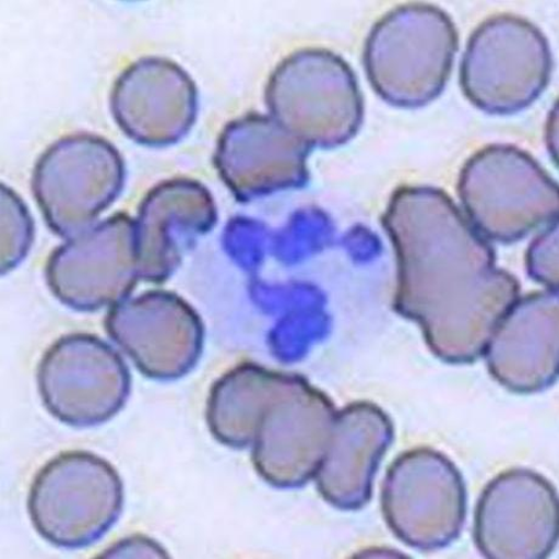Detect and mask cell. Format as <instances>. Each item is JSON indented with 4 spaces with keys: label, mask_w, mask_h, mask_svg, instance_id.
Returning a JSON list of instances; mask_svg holds the SVG:
<instances>
[{
    "label": "cell",
    "mask_w": 559,
    "mask_h": 559,
    "mask_svg": "<svg viewBox=\"0 0 559 559\" xmlns=\"http://www.w3.org/2000/svg\"><path fill=\"white\" fill-rule=\"evenodd\" d=\"M459 37L442 10L412 5L385 16L367 52L370 79L385 98L405 106L433 100L453 69Z\"/></svg>",
    "instance_id": "5b68a950"
},
{
    "label": "cell",
    "mask_w": 559,
    "mask_h": 559,
    "mask_svg": "<svg viewBox=\"0 0 559 559\" xmlns=\"http://www.w3.org/2000/svg\"><path fill=\"white\" fill-rule=\"evenodd\" d=\"M122 181V160L109 146L95 157L80 156L76 163H67L50 150L36 168L34 191L49 227L63 238H74L110 206Z\"/></svg>",
    "instance_id": "5bb4252c"
},
{
    "label": "cell",
    "mask_w": 559,
    "mask_h": 559,
    "mask_svg": "<svg viewBox=\"0 0 559 559\" xmlns=\"http://www.w3.org/2000/svg\"><path fill=\"white\" fill-rule=\"evenodd\" d=\"M38 391L62 424L93 427L120 413L131 393V372L111 344L91 333H71L41 357Z\"/></svg>",
    "instance_id": "52a82bcc"
},
{
    "label": "cell",
    "mask_w": 559,
    "mask_h": 559,
    "mask_svg": "<svg viewBox=\"0 0 559 559\" xmlns=\"http://www.w3.org/2000/svg\"><path fill=\"white\" fill-rule=\"evenodd\" d=\"M558 308L555 289L515 300L483 354L493 379L520 393L554 383L559 360Z\"/></svg>",
    "instance_id": "4fadbf2b"
},
{
    "label": "cell",
    "mask_w": 559,
    "mask_h": 559,
    "mask_svg": "<svg viewBox=\"0 0 559 559\" xmlns=\"http://www.w3.org/2000/svg\"><path fill=\"white\" fill-rule=\"evenodd\" d=\"M336 418L324 394L297 376L273 372L253 427L258 475L277 488H296L316 478Z\"/></svg>",
    "instance_id": "277c9868"
},
{
    "label": "cell",
    "mask_w": 559,
    "mask_h": 559,
    "mask_svg": "<svg viewBox=\"0 0 559 559\" xmlns=\"http://www.w3.org/2000/svg\"><path fill=\"white\" fill-rule=\"evenodd\" d=\"M3 188L2 212V269L3 273L23 260L31 245V219L13 191Z\"/></svg>",
    "instance_id": "2e32d148"
},
{
    "label": "cell",
    "mask_w": 559,
    "mask_h": 559,
    "mask_svg": "<svg viewBox=\"0 0 559 559\" xmlns=\"http://www.w3.org/2000/svg\"><path fill=\"white\" fill-rule=\"evenodd\" d=\"M551 70V51L540 29L524 19L501 15L472 35L462 60L461 84L479 109L512 114L534 103Z\"/></svg>",
    "instance_id": "8992f818"
},
{
    "label": "cell",
    "mask_w": 559,
    "mask_h": 559,
    "mask_svg": "<svg viewBox=\"0 0 559 559\" xmlns=\"http://www.w3.org/2000/svg\"><path fill=\"white\" fill-rule=\"evenodd\" d=\"M140 277L136 228L117 214L74 236L50 257L47 283L60 302L79 311H96L122 302Z\"/></svg>",
    "instance_id": "9c48e42d"
},
{
    "label": "cell",
    "mask_w": 559,
    "mask_h": 559,
    "mask_svg": "<svg viewBox=\"0 0 559 559\" xmlns=\"http://www.w3.org/2000/svg\"><path fill=\"white\" fill-rule=\"evenodd\" d=\"M282 83L283 120L304 143H340L356 131L360 94L338 58L322 51L298 53L285 64Z\"/></svg>",
    "instance_id": "7c38bea8"
},
{
    "label": "cell",
    "mask_w": 559,
    "mask_h": 559,
    "mask_svg": "<svg viewBox=\"0 0 559 559\" xmlns=\"http://www.w3.org/2000/svg\"><path fill=\"white\" fill-rule=\"evenodd\" d=\"M530 272L550 289H558V224L548 229L532 245Z\"/></svg>",
    "instance_id": "e0dca14e"
},
{
    "label": "cell",
    "mask_w": 559,
    "mask_h": 559,
    "mask_svg": "<svg viewBox=\"0 0 559 559\" xmlns=\"http://www.w3.org/2000/svg\"><path fill=\"white\" fill-rule=\"evenodd\" d=\"M397 258L395 308L417 322L436 356L478 359L520 297L491 247L443 191L404 189L384 219Z\"/></svg>",
    "instance_id": "6da1fadb"
},
{
    "label": "cell",
    "mask_w": 559,
    "mask_h": 559,
    "mask_svg": "<svg viewBox=\"0 0 559 559\" xmlns=\"http://www.w3.org/2000/svg\"><path fill=\"white\" fill-rule=\"evenodd\" d=\"M558 531L556 491L532 471L501 473L478 501L476 543L488 558H545L554 550Z\"/></svg>",
    "instance_id": "8fae6325"
},
{
    "label": "cell",
    "mask_w": 559,
    "mask_h": 559,
    "mask_svg": "<svg viewBox=\"0 0 559 559\" xmlns=\"http://www.w3.org/2000/svg\"><path fill=\"white\" fill-rule=\"evenodd\" d=\"M390 528L405 544L437 550L464 525L466 490L453 462L432 449H414L395 460L382 490Z\"/></svg>",
    "instance_id": "ba28073f"
},
{
    "label": "cell",
    "mask_w": 559,
    "mask_h": 559,
    "mask_svg": "<svg viewBox=\"0 0 559 559\" xmlns=\"http://www.w3.org/2000/svg\"><path fill=\"white\" fill-rule=\"evenodd\" d=\"M459 193L473 227L491 240L518 241L558 218L556 182L513 146H489L473 156L462 170Z\"/></svg>",
    "instance_id": "3957f363"
},
{
    "label": "cell",
    "mask_w": 559,
    "mask_h": 559,
    "mask_svg": "<svg viewBox=\"0 0 559 559\" xmlns=\"http://www.w3.org/2000/svg\"><path fill=\"white\" fill-rule=\"evenodd\" d=\"M393 439V427L378 407L356 404L337 414L316 479L333 507L356 510L371 498L372 479Z\"/></svg>",
    "instance_id": "9a60e30c"
},
{
    "label": "cell",
    "mask_w": 559,
    "mask_h": 559,
    "mask_svg": "<svg viewBox=\"0 0 559 559\" xmlns=\"http://www.w3.org/2000/svg\"><path fill=\"white\" fill-rule=\"evenodd\" d=\"M105 328L150 379L175 380L200 358L203 326L197 311L175 294L150 292L109 309Z\"/></svg>",
    "instance_id": "30bf717a"
},
{
    "label": "cell",
    "mask_w": 559,
    "mask_h": 559,
    "mask_svg": "<svg viewBox=\"0 0 559 559\" xmlns=\"http://www.w3.org/2000/svg\"><path fill=\"white\" fill-rule=\"evenodd\" d=\"M123 481L109 461L84 450L64 451L31 484L27 509L43 539L62 548L98 542L120 519Z\"/></svg>",
    "instance_id": "7a4b0ae2"
}]
</instances>
